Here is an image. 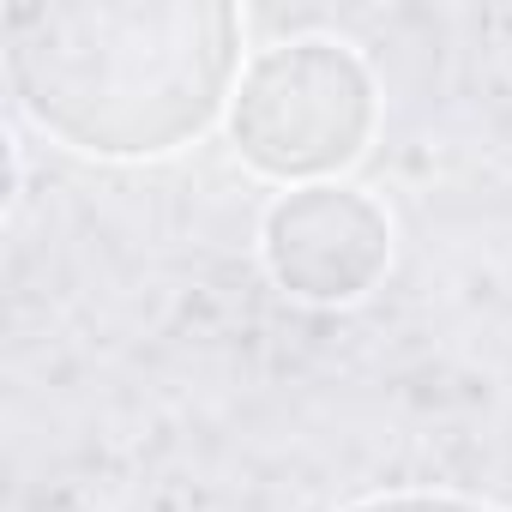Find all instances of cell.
Instances as JSON below:
<instances>
[{
  "mask_svg": "<svg viewBox=\"0 0 512 512\" xmlns=\"http://www.w3.org/2000/svg\"><path fill=\"white\" fill-rule=\"evenodd\" d=\"M350 512H482V506L446 500V494H392V500H368V506H350Z\"/></svg>",
  "mask_w": 512,
  "mask_h": 512,
  "instance_id": "1",
  "label": "cell"
}]
</instances>
